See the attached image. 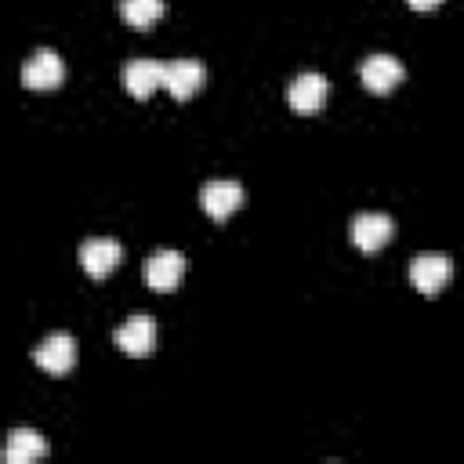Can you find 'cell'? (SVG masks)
Wrapping results in <instances>:
<instances>
[{"instance_id": "3957f363", "label": "cell", "mask_w": 464, "mask_h": 464, "mask_svg": "<svg viewBox=\"0 0 464 464\" xmlns=\"http://www.w3.org/2000/svg\"><path fill=\"white\" fill-rule=\"evenodd\" d=\"M243 203V185L232 181V178H214L199 188V207L214 218V221H225L228 214H236Z\"/></svg>"}, {"instance_id": "4fadbf2b", "label": "cell", "mask_w": 464, "mask_h": 464, "mask_svg": "<svg viewBox=\"0 0 464 464\" xmlns=\"http://www.w3.org/2000/svg\"><path fill=\"white\" fill-rule=\"evenodd\" d=\"M44 453H47V442H44V435L33 431V428H14V431L7 435V442H4L7 464H33V460H40Z\"/></svg>"}, {"instance_id": "7a4b0ae2", "label": "cell", "mask_w": 464, "mask_h": 464, "mask_svg": "<svg viewBox=\"0 0 464 464\" xmlns=\"http://www.w3.org/2000/svg\"><path fill=\"white\" fill-rule=\"evenodd\" d=\"M33 359H36L40 370H47V373H54V377L69 373V370L76 366V341H72V334H65V330L47 334V337L33 348Z\"/></svg>"}, {"instance_id": "30bf717a", "label": "cell", "mask_w": 464, "mask_h": 464, "mask_svg": "<svg viewBox=\"0 0 464 464\" xmlns=\"http://www.w3.org/2000/svg\"><path fill=\"white\" fill-rule=\"evenodd\" d=\"M163 72L167 65H160L156 58H130L123 65V87L130 98H149L156 87H163Z\"/></svg>"}, {"instance_id": "5b68a950", "label": "cell", "mask_w": 464, "mask_h": 464, "mask_svg": "<svg viewBox=\"0 0 464 464\" xmlns=\"http://www.w3.org/2000/svg\"><path fill=\"white\" fill-rule=\"evenodd\" d=\"M116 348L123 355H134V359L149 355L156 348V319L152 315H130V319H123L116 326Z\"/></svg>"}, {"instance_id": "5bb4252c", "label": "cell", "mask_w": 464, "mask_h": 464, "mask_svg": "<svg viewBox=\"0 0 464 464\" xmlns=\"http://www.w3.org/2000/svg\"><path fill=\"white\" fill-rule=\"evenodd\" d=\"M120 18L127 25H152L156 18H163V0H120Z\"/></svg>"}, {"instance_id": "9c48e42d", "label": "cell", "mask_w": 464, "mask_h": 464, "mask_svg": "<svg viewBox=\"0 0 464 464\" xmlns=\"http://www.w3.org/2000/svg\"><path fill=\"white\" fill-rule=\"evenodd\" d=\"M352 243L359 246V250H377V246H384L388 239H392V232H395V225H392V218L388 214H381V210H362V214H355L352 218Z\"/></svg>"}, {"instance_id": "52a82bcc", "label": "cell", "mask_w": 464, "mask_h": 464, "mask_svg": "<svg viewBox=\"0 0 464 464\" xmlns=\"http://www.w3.org/2000/svg\"><path fill=\"white\" fill-rule=\"evenodd\" d=\"M326 94H330V83L323 72H297L290 83H286V102L290 109L297 112H315L326 105Z\"/></svg>"}, {"instance_id": "ba28073f", "label": "cell", "mask_w": 464, "mask_h": 464, "mask_svg": "<svg viewBox=\"0 0 464 464\" xmlns=\"http://www.w3.org/2000/svg\"><path fill=\"white\" fill-rule=\"evenodd\" d=\"M450 276H453V261L446 254H417L410 261V283L420 294H439Z\"/></svg>"}, {"instance_id": "8992f818", "label": "cell", "mask_w": 464, "mask_h": 464, "mask_svg": "<svg viewBox=\"0 0 464 464\" xmlns=\"http://www.w3.org/2000/svg\"><path fill=\"white\" fill-rule=\"evenodd\" d=\"M359 76H362V87H366V91H373V94H388V91L402 80V62H399L395 54L377 51V54H366V58H362Z\"/></svg>"}, {"instance_id": "6da1fadb", "label": "cell", "mask_w": 464, "mask_h": 464, "mask_svg": "<svg viewBox=\"0 0 464 464\" xmlns=\"http://www.w3.org/2000/svg\"><path fill=\"white\" fill-rule=\"evenodd\" d=\"M62 80H65V62H62V54L51 51V47H36V51L22 62V83H25L29 91H51V87H58Z\"/></svg>"}, {"instance_id": "7c38bea8", "label": "cell", "mask_w": 464, "mask_h": 464, "mask_svg": "<svg viewBox=\"0 0 464 464\" xmlns=\"http://www.w3.org/2000/svg\"><path fill=\"white\" fill-rule=\"evenodd\" d=\"M203 65L196 58H174L163 72V87L174 94V98H192L199 87H203Z\"/></svg>"}, {"instance_id": "9a60e30c", "label": "cell", "mask_w": 464, "mask_h": 464, "mask_svg": "<svg viewBox=\"0 0 464 464\" xmlns=\"http://www.w3.org/2000/svg\"><path fill=\"white\" fill-rule=\"evenodd\" d=\"M406 4H410L413 11H431V7H439L442 0H406Z\"/></svg>"}, {"instance_id": "277c9868", "label": "cell", "mask_w": 464, "mask_h": 464, "mask_svg": "<svg viewBox=\"0 0 464 464\" xmlns=\"http://www.w3.org/2000/svg\"><path fill=\"white\" fill-rule=\"evenodd\" d=\"M120 257H123V246L109 236H91L80 243V265L91 279H105L120 265Z\"/></svg>"}, {"instance_id": "8fae6325", "label": "cell", "mask_w": 464, "mask_h": 464, "mask_svg": "<svg viewBox=\"0 0 464 464\" xmlns=\"http://www.w3.org/2000/svg\"><path fill=\"white\" fill-rule=\"evenodd\" d=\"M185 276V257L178 250H156L149 261H145V283L152 290H174Z\"/></svg>"}]
</instances>
